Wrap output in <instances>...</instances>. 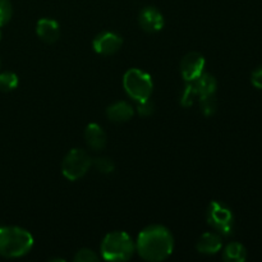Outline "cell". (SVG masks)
<instances>
[{
    "instance_id": "9",
    "label": "cell",
    "mask_w": 262,
    "mask_h": 262,
    "mask_svg": "<svg viewBox=\"0 0 262 262\" xmlns=\"http://www.w3.org/2000/svg\"><path fill=\"white\" fill-rule=\"evenodd\" d=\"M138 22L142 30L146 32H159L164 27V17L159 9L155 7H146L141 10Z\"/></svg>"
},
{
    "instance_id": "14",
    "label": "cell",
    "mask_w": 262,
    "mask_h": 262,
    "mask_svg": "<svg viewBox=\"0 0 262 262\" xmlns=\"http://www.w3.org/2000/svg\"><path fill=\"white\" fill-rule=\"evenodd\" d=\"M194 87H196V91L199 97L202 96H210V95L216 94V79L214 76L209 73H202L196 81H193Z\"/></svg>"
},
{
    "instance_id": "8",
    "label": "cell",
    "mask_w": 262,
    "mask_h": 262,
    "mask_svg": "<svg viewBox=\"0 0 262 262\" xmlns=\"http://www.w3.org/2000/svg\"><path fill=\"white\" fill-rule=\"evenodd\" d=\"M122 37L114 32H102L94 40V49L101 55H113L122 48Z\"/></svg>"
},
{
    "instance_id": "1",
    "label": "cell",
    "mask_w": 262,
    "mask_h": 262,
    "mask_svg": "<svg viewBox=\"0 0 262 262\" xmlns=\"http://www.w3.org/2000/svg\"><path fill=\"white\" fill-rule=\"evenodd\" d=\"M136 250L143 260H166L173 253L174 238L163 225H150L138 235Z\"/></svg>"
},
{
    "instance_id": "10",
    "label": "cell",
    "mask_w": 262,
    "mask_h": 262,
    "mask_svg": "<svg viewBox=\"0 0 262 262\" xmlns=\"http://www.w3.org/2000/svg\"><path fill=\"white\" fill-rule=\"evenodd\" d=\"M36 33L46 43H54L60 37V27L56 20L42 18L36 25Z\"/></svg>"
},
{
    "instance_id": "22",
    "label": "cell",
    "mask_w": 262,
    "mask_h": 262,
    "mask_svg": "<svg viewBox=\"0 0 262 262\" xmlns=\"http://www.w3.org/2000/svg\"><path fill=\"white\" fill-rule=\"evenodd\" d=\"M137 112L141 117H148L154 113V104L150 99L137 102Z\"/></svg>"
},
{
    "instance_id": "11",
    "label": "cell",
    "mask_w": 262,
    "mask_h": 262,
    "mask_svg": "<svg viewBox=\"0 0 262 262\" xmlns=\"http://www.w3.org/2000/svg\"><path fill=\"white\" fill-rule=\"evenodd\" d=\"M84 138H86L87 146L94 151L104 150L106 146V133L96 123H91L87 125Z\"/></svg>"
},
{
    "instance_id": "12",
    "label": "cell",
    "mask_w": 262,
    "mask_h": 262,
    "mask_svg": "<svg viewBox=\"0 0 262 262\" xmlns=\"http://www.w3.org/2000/svg\"><path fill=\"white\" fill-rule=\"evenodd\" d=\"M197 251L204 255H215L223 247V239L216 233H205L197 242Z\"/></svg>"
},
{
    "instance_id": "20",
    "label": "cell",
    "mask_w": 262,
    "mask_h": 262,
    "mask_svg": "<svg viewBox=\"0 0 262 262\" xmlns=\"http://www.w3.org/2000/svg\"><path fill=\"white\" fill-rule=\"evenodd\" d=\"M94 166L97 171L102 174H109L114 170V163L109 158H97L95 159Z\"/></svg>"
},
{
    "instance_id": "25",
    "label": "cell",
    "mask_w": 262,
    "mask_h": 262,
    "mask_svg": "<svg viewBox=\"0 0 262 262\" xmlns=\"http://www.w3.org/2000/svg\"><path fill=\"white\" fill-rule=\"evenodd\" d=\"M0 66H2V61H0Z\"/></svg>"
},
{
    "instance_id": "15",
    "label": "cell",
    "mask_w": 262,
    "mask_h": 262,
    "mask_svg": "<svg viewBox=\"0 0 262 262\" xmlns=\"http://www.w3.org/2000/svg\"><path fill=\"white\" fill-rule=\"evenodd\" d=\"M247 257V251L245 246L238 242H232L224 248L223 260L227 262H243Z\"/></svg>"
},
{
    "instance_id": "19",
    "label": "cell",
    "mask_w": 262,
    "mask_h": 262,
    "mask_svg": "<svg viewBox=\"0 0 262 262\" xmlns=\"http://www.w3.org/2000/svg\"><path fill=\"white\" fill-rule=\"evenodd\" d=\"M13 15V7L10 0H0V27L7 25Z\"/></svg>"
},
{
    "instance_id": "3",
    "label": "cell",
    "mask_w": 262,
    "mask_h": 262,
    "mask_svg": "<svg viewBox=\"0 0 262 262\" xmlns=\"http://www.w3.org/2000/svg\"><path fill=\"white\" fill-rule=\"evenodd\" d=\"M136 245L125 232H113L101 243V255L107 261H127L133 256Z\"/></svg>"
},
{
    "instance_id": "16",
    "label": "cell",
    "mask_w": 262,
    "mask_h": 262,
    "mask_svg": "<svg viewBox=\"0 0 262 262\" xmlns=\"http://www.w3.org/2000/svg\"><path fill=\"white\" fill-rule=\"evenodd\" d=\"M18 76L13 72H3L0 73V91L10 92L17 89Z\"/></svg>"
},
{
    "instance_id": "2",
    "label": "cell",
    "mask_w": 262,
    "mask_h": 262,
    "mask_svg": "<svg viewBox=\"0 0 262 262\" xmlns=\"http://www.w3.org/2000/svg\"><path fill=\"white\" fill-rule=\"evenodd\" d=\"M33 247V237L30 232L18 227L0 228V256L17 258L27 255Z\"/></svg>"
},
{
    "instance_id": "23",
    "label": "cell",
    "mask_w": 262,
    "mask_h": 262,
    "mask_svg": "<svg viewBox=\"0 0 262 262\" xmlns=\"http://www.w3.org/2000/svg\"><path fill=\"white\" fill-rule=\"evenodd\" d=\"M251 82H252V84L256 89L262 90V67L252 72V74H251Z\"/></svg>"
},
{
    "instance_id": "21",
    "label": "cell",
    "mask_w": 262,
    "mask_h": 262,
    "mask_svg": "<svg viewBox=\"0 0 262 262\" xmlns=\"http://www.w3.org/2000/svg\"><path fill=\"white\" fill-rule=\"evenodd\" d=\"M97 260H99V257H97L96 253L92 250H89V248L79 250L74 256V261L76 262H96Z\"/></svg>"
},
{
    "instance_id": "13",
    "label": "cell",
    "mask_w": 262,
    "mask_h": 262,
    "mask_svg": "<svg viewBox=\"0 0 262 262\" xmlns=\"http://www.w3.org/2000/svg\"><path fill=\"white\" fill-rule=\"evenodd\" d=\"M133 114H135V110L130 106V104L125 101L115 102L106 109L107 118L114 123L128 122L132 119Z\"/></svg>"
},
{
    "instance_id": "18",
    "label": "cell",
    "mask_w": 262,
    "mask_h": 262,
    "mask_svg": "<svg viewBox=\"0 0 262 262\" xmlns=\"http://www.w3.org/2000/svg\"><path fill=\"white\" fill-rule=\"evenodd\" d=\"M200 106H201L202 113H204L206 117L214 114L216 112V97L215 95H210V96H202L200 97Z\"/></svg>"
},
{
    "instance_id": "5",
    "label": "cell",
    "mask_w": 262,
    "mask_h": 262,
    "mask_svg": "<svg viewBox=\"0 0 262 262\" xmlns=\"http://www.w3.org/2000/svg\"><path fill=\"white\" fill-rule=\"evenodd\" d=\"M92 165V159L81 148H73L64 158L61 164V173L68 181H77L89 171Z\"/></svg>"
},
{
    "instance_id": "17",
    "label": "cell",
    "mask_w": 262,
    "mask_h": 262,
    "mask_svg": "<svg viewBox=\"0 0 262 262\" xmlns=\"http://www.w3.org/2000/svg\"><path fill=\"white\" fill-rule=\"evenodd\" d=\"M197 96H199V95H197L196 87H194L193 82H187L183 91H182L181 104L183 105L184 107H189L192 104H193L194 99H196Z\"/></svg>"
},
{
    "instance_id": "6",
    "label": "cell",
    "mask_w": 262,
    "mask_h": 262,
    "mask_svg": "<svg viewBox=\"0 0 262 262\" xmlns=\"http://www.w3.org/2000/svg\"><path fill=\"white\" fill-rule=\"evenodd\" d=\"M207 222L219 233L229 235L233 230L234 216L229 207L217 201H212L207 209Z\"/></svg>"
},
{
    "instance_id": "4",
    "label": "cell",
    "mask_w": 262,
    "mask_h": 262,
    "mask_svg": "<svg viewBox=\"0 0 262 262\" xmlns=\"http://www.w3.org/2000/svg\"><path fill=\"white\" fill-rule=\"evenodd\" d=\"M123 84L128 96L137 102L150 99L152 94L154 84L150 74L140 69H129L124 74Z\"/></svg>"
},
{
    "instance_id": "24",
    "label": "cell",
    "mask_w": 262,
    "mask_h": 262,
    "mask_svg": "<svg viewBox=\"0 0 262 262\" xmlns=\"http://www.w3.org/2000/svg\"><path fill=\"white\" fill-rule=\"evenodd\" d=\"M0 40H2V30H0Z\"/></svg>"
},
{
    "instance_id": "7",
    "label": "cell",
    "mask_w": 262,
    "mask_h": 262,
    "mask_svg": "<svg viewBox=\"0 0 262 262\" xmlns=\"http://www.w3.org/2000/svg\"><path fill=\"white\" fill-rule=\"evenodd\" d=\"M205 58L200 53H188L181 61V73L186 82H193L204 73Z\"/></svg>"
}]
</instances>
